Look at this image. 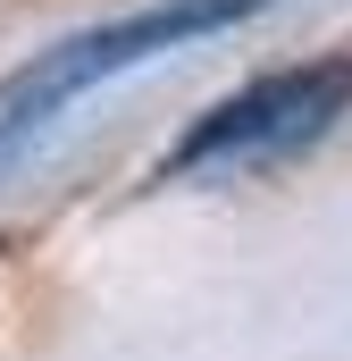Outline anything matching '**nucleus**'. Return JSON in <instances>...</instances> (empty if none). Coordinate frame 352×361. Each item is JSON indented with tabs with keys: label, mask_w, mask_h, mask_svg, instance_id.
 Returning <instances> with one entry per match:
<instances>
[{
	"label": "nucleus",
	"mask_w": 352,
	"mask_h": 361,
	"mask_svg": "<svg viewBox=\"0 0 352 361\" xmlns=\"http://www.w3.org/2000/svg\"><path fill=\"white\" fill-rule=\"evenodd\" d=\"M344 109H352V51L302 59V68L252 76L244 92L210 101V109L176 135V152L160 160V169H168V177H201V169H277V160L310 152Z\"/></svg>",
	"instance_id": "nucleus-2"
},
{
	"label": "nucleus",
	"mask_w": 352,
	"mask_h": 361,
	"mask_svg": "<svg viewBox=\"0 0 352 361\" xmlns=\"http://www.w3.org/2000/svg\"><path fill=\"white\" fill-rule=\"evenodd\" d=\"M260 8L268 0H151V8H134V17H109V25H84V34L34 51L17 76H0V152H17L34 126H51V118H59L68 101H84L92 85H109V76L160 59L176 42L227 34V25H244V17H260Z\"/></svg>",
	"instance_id": "nucleus-1"
}]
</instances>
